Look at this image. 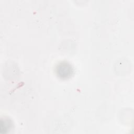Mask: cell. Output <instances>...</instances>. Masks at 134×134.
<instances>
[{
    "label": "cell",
    "mask_w": 134,
    "mask_h": 134,
    "mask_svg": "<svg viewBox=\"0 0 134 134\" xmlns=\"http://www.w3.org/2000/svg\"><path fill=\"white\" fill-rule=\"evenodd\" d=\"M57 75L61 78L66 79L72 74L73 69L71 64L66 62H62L56 68Z\"/></svg>",
    "instance_id": "cell-1"
}]
</instances>
